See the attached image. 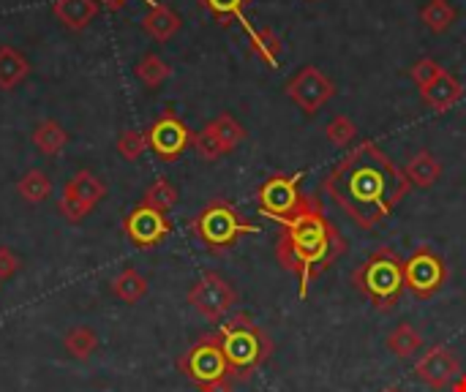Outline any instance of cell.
Segmentation results:
<instances>
[{
  "label": "cell",
  "instance_id": "4dcf8cb0",
  "mask_svg": "<svg viewBox=\"0 0 466 392\" xmlns=\"http://www.w3.org/2000/svg\"><path fill=\"white\" fill-rule=\"evenodd\" d=\"M194 150H197V156L202 158V161H218L221 156H227V150H224V145L218 142V136H216V131H213V126L208 123L202 131H197L194 134Z\"/></svg>",
  "mask_w": 466,
  "mask_h": 392
},
{
  "label": "cell",
  "instance_id": "7402d4cb",
  "mask_svg": "<svg viewBox=\"0 0 466 392\" xmlns=\"http://www.w3.org/2000/svg\"><path fill=\"white\" fill-rule=\"evenodd\" d=\"M112 295H115L117 300L134 306V303H139V300L147 295V278H145L139 270L126 267V270H120V273L112 278Z\"/></svg>",
  "mask_w": 466,
  "mask_h": 392
},
{
  "label": "cell",
  "instance_id": "d6a6232c",
  "mask_svg": "<svg viewBox=\"0 0 466 392\" xmlns=\"http://www.w3.org/2000/svg\"><path fill=\"white\" fill-rule=\"evenodd\" d=\"M145 150H147L145 134H139V131H123L117 136V153H120L123 161H131L134 164V161H139L145 156Z\"/></svg>",
  "mask_w": 466,
  "mask_h": 392
},
{
  "label": "cell",
  "instance_id": "d4e9b609",
  "mask_svg": "<svg viewBox=\"0 0 466 392\" xmlns=\"http://www.w3.org/2000/svg\"><path fill=\"white\" fill-rule=\"evenodd\" d=\"M16 194L30 205H41L52 196V180L41 169H27L16 183Z\"/></svg>",
  "mask_w": 466,
  "mask_h": 392
},
{
  "label": "cell",
  "instance_id": "d590c367",
  "mask_svg": "<svg viewBox=\"0 0 466 392\" xmlns=\"http://www.w3.org/2000/svg\"><path fill=\"white\" fill-rule=\"evenodd\" d=\"M202 392H235V379H221L210 387H205Z\"/></svg>",
  "mask_w": 466,
  "mask_h": 392
},
{
  "label": "cell",
  "instance_id": "e0dca14e",
  "mask_svg": "<svg viewBox=\"0 0 466 392\" xmlns=\"http://www.w3.org/2000/svg\"><path fill=\"white\" fill-rule=\"evenodd\" d=\"M52 14L68 30H85L98 14V0H55Z\"/></svg>",
  "mask_w": 466,
  "mask_h": 392
},
{
  "label": "cell",
  "instance_id": "603a6c76",
  "mask_svg": "<svg viewBox=\"0 0 466 392\" xmlns=\"http://www.w3.org/2000/svg\"><path fill=\"white\" fill-rule=\"evenodd\" d=\"M388 349H390L393 357L410 360V357H415V355L423 349V336H420L410 322H404V325H399V327L388 336Z\"/></svg>",
  "mask_w": 466,
  "mask_h": 392
},
{
  "label": "cell",
  "instance_id": "52a82bcc",
  "mask_svg": "<svg viewBox=\"0 0 466 392\" xmlns=\"http://www.w3.org/2000/svg\"><path fill=\"white\" fill-rule=\"evenodd\" d=\"M300 183H303V172H292V175L279 172V175H270L259 186V191H257L259 213L268 216V218H273V221H279V224H284L287 218H292L303 207V202H306V194H303Z\"/></svg>",
  "mask_w": 466,
  "mask_h": 392
},
{
  "label": "cell",
  "instance_id": "4316f807",
  "mask_svg": "<svg viewBox=\"0 0 466 392\" xmlns=\"http://www.w3.org/2000/svg\"><path fill=\"white\" fill-rule=\"evenodd\" d=\"M134 74L137 79L145 85V87H161L169 76H172V65H167V60H161L158 55H145L137 65H134Z\"/></svg>",
  "mask_w": 466,
  "mask_h": 392
},
{
  "label": "cell",
  "instance_id": "83f0119b",
  "mask_svg": "<svg viewBox=\"0 0 466 392\" xmlns=\"http://www.w3.org/2000/svg\"><path fill=\"white\" fill-rule=\"evenodd\" d=\"M142 205H150V207H156L161 213H169L177 205V188L167 177H158L156 183L147 186V191L142 196Z\"/></svg>",
  "mask_w": 466,
  "mask_h": 392
},
{
  "label": "cell",
  "instance_id": "5b68a950",
  "mask_svg": "<svg viewBox=\"0 0 466 392\" xmlns=\"http://www.w3.org/2000/svg\"><path fill=\"white\" fill-rule=\"evenodd\" d=\"M191 235L213 254L229 251L240 237L246 235H259V226L251 224L232 202L227 199H213L208 202L191 221H188Z\"/></svg>",
  "mask_w": 466,
  "mask_h": 392
},
{
  "label": "cell",
  "instance_id": "ac0fdd59",
  "mask_svg": "<svg viewBox=\"0 0 466 392\" xmlns=\"http://www.w3.org/2000/svg\"><path fill=\"white\" fill-rule=\"evenodd\" d=\"M243 27H246V33H248L251 52H254L265 65L279 68V63H281V52H284V44H281L279 33H276V30H270V27L257 30V27H251L246 19H243Z\"/></svg>",
  "mask_w": 466,
  "mask_h": 392
},
{
  "label": "cell",
  "instance_id": "cb8c5ba5",
  "mask_svg": "<svg viewBox=\"0 0 466 392\" xmlns=\"http://www.w3.org/2000/svg\"><path fill=\"white\" fill-rule=\"evenodd\" d=\"M459 19V11L451 0H429L420 8V22L431 30V33H445L453 27V22Z\"/></svg>",
  "mask_w": 466,
  "mask_h": 392
},
{
  "label": "cell",
  "instance_id": "6da1fadb",
  "mask_svg": "<svg viewBox=\"0 0 466 392\" xmlns=\"http://www.w3.org/2000/svg\"><path fill=\"white\" fill-rule=\"evenodd\" d=\"M322 191L358 229H374L410 196L412 186L404 169H399L377 142L366 139L325 175Z\"/></svg>",
  "mask_w": 466,
  "mask_h": 392
},
{
  "label": "cell",
  "instance_id": "f35d334b",
  "mask_svg": "<svg viewBox=\"0 0 466 392\" xmlns=\"http://www.w3.org/2000/svg\"><path fill=\"white\" fill-rule=\"evenodd\" d=\"M385 392H404V390H399V387H388Z\"/></svg>",
  "mask_w": 466,
  "mask_h": 392
},
{
  "label": "cell",
  "instance_id": "f1b7e54d",
  "mask_svg": "<svg viewBox=\"0 0 466 392\" xmlns=\"http://www.w3.org/2000/svg\"><path fill=\"white\" fill-rule=\"evenodd\" d=\"M210 126H213V131H216V136H218V142L224 145L227 153H232V150L246 139V128H243L229 112L218 115L216 120H210Z\"/></svg>",
  "mask_w": 466,
  "mask_h": 392
},
{
  "label": "cell",
  "instance_id": "ffe728a7",
  "mask_svg": "<svg viewBox=\"0 0 466 392\" xmlns=\"http://www.w3.org/2000/svg\"><path fill=\"white\" fill-rule=\"evenodd\" d=\"M30 74L27 57L14 46H0V90L19 87Z\"/></svg>",
  "mask_w": 466,
  "mask_h": 392
},
{
  "label": "cell",
  "instance_id": "7c38bea8",
  "mask_svg": "<svg viewBox=\"0 0 466 392\" xmlns=\"http://www.w3.org/2000/svg\"><path fill=\"white\" fill-rule=\"evenodd\" d=\"M287 98H292L306 115H317L333 95H336V82L322 74L317 65H303L284 87Z\"/></svg>",
  "mask_w": 466,
  "mask_h": 392
},
{
  "label": "cell",
  "instance_id": "836d02e7",
  "mask_svg": "<svg viewBox=\"0 0 466 392\" xmlns=\"http://www.w3.org/2000/svg\"><path fill=\"white\" fill-rule=\"evenodd\" d=\"M442 71H448L445 65H440L434 57H420L412 68H410V76H412V82L423 90V87H429Z\"/></svg>",
  "mask_w": 466,
  "mask_h": 392
},
{
  "label": "cell",
  "instance_id": "4fadbf2b",
  "mask_svg": "<svg viewBox=\"0 0 466 392\" xmlns=\"http://www.w3.org/2000/svg\"><path fill=\"white\" fill-rule=\"evenodd\" d=\"M123 235L128 237V243L134 248L150 251L156 246H161L169 235H172V221L167 218V213L150 207V205H137L126 218H123Z\"/></svg>",
  "mask_w": 466,
  "mask_h": 392
},
{
  "label": "cell",
  "instance_id": "484cf974",
  "mask_svg": "<svg viewBox=\"0 0 466 392\" xmlns=\"http://www.w3.org/2000/svg\"><path fill=\"white\" fill-rule=\"evenodd\" d=\"M63 347H66V352H68L74 360H90L93 352L98 349V336H96V330L79 325V327H71V330L63 336Z\"/></svg>",
  "mask_w": 466,
  "mask_h": 392
},
{
  "label": "cell",
  "instance_id": "7a4b0ae2",
  "mask_svg": "<svg viewBox=\"0 0 466 392\" xmlns=\"http://www.w3.org/2000/svg\"><path fill=\"white\" fill-rule=\"evenodd\" d=\"M344 254L347 240L341 229L328 218L322 199L306 194L303 207L281 224V235L276 240V259L287 273L298 276L300 297H306L309 286Z\"/></svg>",
  "mask_w": 466,
  "mask_h": 392
},
{
  "label": "cell",
  "instance_id": "e575fe53",
  "mask_svg": "<svg viewBox=\"0 0 466 392\" xmlns=\"http://www.w3.org/2000/svg\"><path fill=\"white\" fill-rule=\"evenodd\" d=\"M19 270H22V259L8 246H0V281L14 278Z\"/></svg>",
  "mask_w": 466,
  "mask_h": 392
},
{
  "label": "cell",
  "instance_id": "30bf717a",
  "mask_svg": "<svg viewBox=\"0 0 466 392\" xmlns=\"http://www.w3.org/2000/svg\"><path fill=\"white\" fill-rule=\"evenodd\" d=\"M145 139H147V147L156 153L158 161L172 164V161H177L191 147L194 134L172 109H167L161 117H156L150 123V128L145 131Z\"/></svg>",
  "mask_w": 466,
  "mask_h": 392
},
{
  "label": "cell",
  "instance_id": "ba28073f",
  "mask_svg": "<svg viewBox=\"0 0 466 392\" xmlns=\"http://www.w3.org/2000/svg\"><path fill=\"white\" fill-rule=\"evenodd\" d=\"M448 278V265L431 246H418L404 259V289H410L418 300H431Z\"/></svg>",
  "mask_w": 466,
  "mask_h": 392
},
{
  "label": "cell",
  "instance_id": "8992f818",
  "mask_svg": "<svg viewBox=\"0 0 466 392\" xmlns=\"http://www.w3.org/2000/svg\"><path fill=\"white\" fill-rule=\"evenodd\" d=\"M177 368L199 390H205V387H210V385H216L221 379H232L227 357H224V349H221V341H218L216 333L202 336L197 344H191L177 357Z\"/></svg>",
  "mask_w": 466,
  "mask_h": 392
},
{
  "label": "cell",
  "instance_id": "44dd1931",
  "mask_svg": "<svg viewBox=\"0 0 466 392\" xmlns=\"http://www.w3.org/2000/svg\"><path fill=\"white\" fill-rule=\"evenodd\" d=\"M33 145L41 156L55 158L66 145H68V131L57 123V120H41L33 128Z\"/></svg>",
  "mask_w": 466,
  "mask_h": 392
},
{
  "label": "cell",
  "instance_id": "74e56055",
  "mask_svg": "<svg viewBox=\"0 0 466 392\" xmlns=\"http://www.w3.org/2000/svg\"><path fill=\"white\" fill-rule=\"evenodd\" d=\"M104 3H106V8H109V11H117V8H120V5H123L126 0H104ZM147 3L153 5L156 0H147Z\"/></svg>",
  "mask_w": 466,
  "mask_h": 392
},
{
  "label": "cell",
  "instance_id": "8fae6325",
  "mask_svg": "<svg viewBox=\"0 0 466 392\" xmlns=\"http://www.w3.org/2000/svg\"><path fill=\"white\" fill-rule=\"evenodd\" d=\"M104 196H106V186L93 172L82 169L63 186V196L57 199V210L68 224H79L82 218H87L93 213V207Z\"/></svg>",
  "mask_w": 466,
  "mask_h": 392
},
{
  "label": "cell",
  "instance_id": "9c48e42d",
  "mask_svg": "<svg viewBox=\"0 0 466 392\" xmlns=\"http://www.w3.org/2000/svg\"><path fill=\"white\" fill-rule=\"evenodd\" d=\"M186 300H188V306H191L205 322H213V325H216V322H221V319L238 306V292H235V286H232L224 276L208 270V273H202L199 281L188 289Z\"/></svg>",
  "mask_w": 466,
  "mask_h": 392
},
{
  "label": "cell",
  "instance_id": "f546056e",
  "mask_svg": "<svg viewBox=\"0 0 466 392\" xmlns=\"http://www.w3.org/2000/svg\"><path fill=\"white\" fill-rule=\"evenodd\" d=\"M199 5L208 8L221 25H229L232 19H238V22L246 19L243 11H246V5H251V0H199Z\"/></svg>",
  "mask_w": 466,
  "mask_h": 392
},
{
  "label": "cell",
  "instance_id": "277c9868",
  "mask_svg": "<svg viewBox=\"0 0 466 392\" xmlns=\"http://www.w3.org/2000/svg\"><path fill=\"white\" fill-rule=\"evenodd\" d=\"M352 284L371 300L377 311L390 314L404 292V259L390 246H382L363 265L355 267Z\"/></svg>",
  "mask_w": 466,
  "mask_h": 392
},
{
  "label": "cell",
  "instance_id": "5bb4252c",
  "mask_svg": "<svg viewBox=\"0 0 466 392\" xmlns=\"http://www.w3.org/2000/svg\"><path fill=\"white\" fill-rule=\"evenodd\" d=\"M461 374V363L448 347H431L418 363H415V377L431 387V390H445L451 387Z\"/></svg>",
  "mask_w": 466,
  "mask_h": 392
},
{
  "label": "cell",
  "instance_id": "1f68e13d",
  "mask_svg": "<svg viewBox=\"0 0 466 392\" xmlns=\"http://www.w3.org/2000/svg\"><path fill=\"white\" fill-rule=\"evenodd\" d=\"M325 134H328L330 145H336V147H350V145L355 142V136H358V126H355L347 115H336V117L328 123Z\"/></svg>",
  "mask_w": 466,
  "mask_h": 392
},
{
  "label": "cell",
  "instance_id": "9a60e30c",
  "mask_svg": "<svg viewBox=\"0 0 466 392\" xmlns=\"http://www.w3.org/2000/svg\"><path fill=\"white\" fill-rule=\"evenodd\" d=\"M420 98H423L434 112H448V109H453V106L464 98V85H461L451 71H442L429 87L420 90Z\"/></svg>",
  "mask_w": 466,
  "mask_h": 392
},
{
  "label": "cell",
  "instance_id": "3957f363",
  "mask_svg": "<svg viewBox=\"0 0 466 392\" xmlns=\"http://www.w3.org/2000/svg\"><path fill=\"white\" fill-rule=\"evenodd\" d=\"M216 336L235 382H248L273 355V341L248 314H235L218 327Z\"/></svg>",
  "mask_w": 466,
  "mask_h": 392
},
{
  "label": "cell",
  "instance_id": "2e32d148",
  "mask_svg": "<svg viewBox=\"0 0 466 392\" xmlns=\"http://www.w3.org/2000/svg\"><path fill=\"white\" fill-rule=\"evenodd\" d=\"M180 14L175 8H169L167 3H153L150 11L142 19V27L150 38L156 41H169L177 30H180Z\"/></svg>",
  "mask_w": 466,
  "mask_h": 392
},
{
  "label": "cell",
  "instance_id": "d6986e66",
  "mask_svg": "<svg viewBox=\"0 0 466 392\" xmlns=\"http://www.w3.org/2000/svg\"><path fill=\"white\" fill-rule=\"evenodd\" d=\"M404 175H407L410 186H415V188H431L442 177V164L437 161V156L431 150H418L407 161Z\"/></svg>",
  "mask_w": 466,
  "mask_h": 392
},
{
  "label": "cell",
  "instance_id": "8d00e7d4",
  "mask_svg": "<svg viewBox=\"0 0 466 392\" xmlns=\"http://www.w3.org/2000/svg\"><path fill=\"white\" fill-rule=\"evenodd\" d=\"M451 390L453 392H466V374H459V379L451 385Z\"/></svg>",
  "mask_w": 466,
  "mask_h": 392
}]
</instances>
